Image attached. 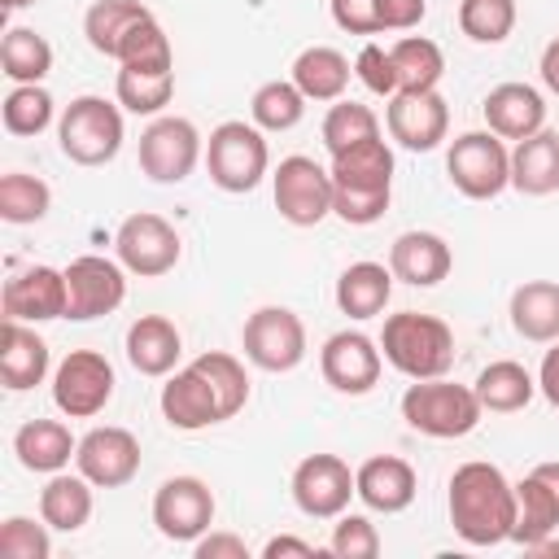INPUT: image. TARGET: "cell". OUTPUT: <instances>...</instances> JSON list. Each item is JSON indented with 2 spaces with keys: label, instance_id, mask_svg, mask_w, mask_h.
<instances>
[{
  "label": "cell",
  "instance_id": "cell-1",
  "mask_svg": "<svg viewBox=\"0 0 559 559\" xmlns=\"http://www.w3.org/2000/svg\"><path fill=\"white\" fill-rule=\"evenodd\" d=\"M445 511L467 546H502L515 533V485L502 476L498 463H459L450 476Z\"/></svg>",
  "mask_w": 559,
  "mask_h": 559
},
{
  "label": "cell",
  "instance_id": "cell-2",
  "mask_svg": "<svg viewBox=\"0 0 559 559\" xmlns=\"http://www.w3.org/2000/svg\"><path fill=\"white\" fill-rule=\"evenodd\" d=\"M332 214L349 227H371L393 201V148L371 135L332 157Z\"/></svg>",
  "mask_w": 559,
  "mask_h": 559
},
{
  "label": "cell",
  "instance_id": "cell-3",
  "mask_svg": "<svg viewBox=\"0 0 559 559\" xmlns=\"http://www.w3.org/2000/svg\"><path fill=\"white\" fill-rule=\"evenodd\" d=\"M380 354L406 380H432V376H445L454 367V332L437 314L397 310L384 319Z\"/></svg>",
  "mask_w": 559,
  "mask_h": 559
},
{
  "label": "cell",
  "instance_id": "cell-4",
  "mask_svg": "<svg viewBox=\"0 0 559 559\" xmlns=\"http://www.w3.org/2000/svg\"><path fill=\"white\" fill-rule=\"evenodd\" d=\"M485 406L476 397L472 384H454L445 376H432V380H411L406 393H402V419L424 432V437H437V441H454V437H467L476 432Z\"/></svg>",
  "mask_w": 559,
  "mask_h": 559
},
{
  "label": "cell",
  "instance_id": "cell-5",
  "mask_svg": "<svg viewBox=\"0 0 559 559\" xmlns=\"http://www.w3.org/2000/svg\"><path fill=\"white\" fill-rule=\"evenodd\" d=\"M127 140L122 105L105 96H74L57 118V144L74 166H109Z\"/></svg>",
  "mask_w": 559,
  "mask_h": 559
},
{
  "label": "cell",
  "instance_id": "cell-6",
  "mask_svg": "<svg viewBox=\"0 0 559 559\" xmlns=\"http://www.w3.org/2000/svg\"><path fill=\"white\" fill-rule=\"evenodd\" d=\"M205 170H210V183L240 197V192H253L266 170H271V148H266V131L245 122V118H227L210 131L205 140Z\"/></svg>",
  "mask_w": 559,
  "mask_h": 559
},
{
  "label": "cell",
  "instance_id": "cell-7",
  "mask_svg": "<svg viewBox=\"0 0 559 559\" xmlns=\"http://www.w3.org/2000/svg\"><path fill=\"white\" fill-rule=\"evenodd\" d=\"M445 175L467 201H493L511 188V148L493 131H463L445 153Z\"/></svg>",
  "mask_w": 559,
  "mask_h": 559
},
{
  "label": "cell",
  "instance_id": "cell-8",
  "mask_svg": "<svg viewBox=\"0 0 559 559\" xmlns=\"http://www.w3.org/2000/svg\"><path fill=\"white\" fill-rule=\"evenodd\" d=\"M205 157V140L192 118L157 114L140 135V170L153 183H183Z\"/></svg>",
  "mask_w": 559,
  "mask_h": 559
},
{
  "label": "cell",
  "instance_id": "cell-9",
  "mask_svg": "<svg viewBox=\"0 0 559 559\" xmlns=\"http://www.w3.org/2000/svg\"><path fill=\"white\" fill-rule=\"evenodd\" d=\"M271 197L284 223L319 227L332 214V170H323L306 153H293L271 170Z\"/></svg>",
  "mask_w": 559,
  "mask_h": 559
},
{
  "label": "cell",
  "instance_id": "cell-10",
  "mask_svg": "<svg viewBox=\"0 0 559 559\" xmlns=\"http://www.w3.org/2000/svg\"><path fill=\"white\" fill-rule=\"evenodd\" d=\"M114 362L100 349H70L52 371V402L66 419H92L114 402Z\"/></svg>",
  "mask_w": 559,
  "mask_h": 559
},
{
  "label": "cell",
  "instance_id": "cell-11",
  "mask_svg": "<svg viewBox=\"0 0 559 559\" xmlns=\"http://www.w3.org/2000/svg\"><path fill=\"white\" fill-rule=\"evenodd\" d=\"M114 253H118V262H122L131 275L157 280V275H166V271L179 266L183 240H179V231H175L162 214L140 210V214H127V218L118 223V231H114Z\"/></svg>",
  "mask_w": 559,
  "mask_h": 559
},
{
  "label": "cell",
  "instance_id": "cell-12",
  "mask_svg": "<svg viewBox=\"0 0 559 559\" xmlns=\"http://www.w3.org/2000/svg\"><path fill=\"white\" fill-rule=\"evenodd\" d=\"M240 345H245V358L258 371L280 376V371H293L306 358V323L288 306H262L245 319Z\"/></svg>",
  "mask_w": 559,
  "mask_h": 559
},
{
  "label": "cell",
  "instance_id": "cell-13",
  "mask_svg": "<svg viewBox=\"0 0 559 559\" xmlns=\"http://www.w3.org/2000/svg\"><path fill=\"white\" fill-rule=\"evenodd\" d=\"M61 271H66V293H70L66 319H74V323H92L100 314H114L127 301V266L118 258L79 253Z\"/></svg>",
  "mask_w": 559,
  "mask_h": 559
},
{
  "label": "cell",
  "instance_id": "cell-14",
  "mask_svg": "<svg viewBox=\"0 0 559 559\" xmlns=\"http://www.w3.org/2000/svg\"><path fill=\"white\" fill-rule=\"evenodd\" d=\"M288 489H293L297 511L310 520H336L341 511H349V498H358L354 472L341 454H306L293 467Z\"/></svg>",
  "mask_w": 559,
  "mask_h": 559
},
{
  "label": "cell",
  "instance_id": "cell-15",
  "mask_svg": "<svg viewBox=\"0 0 559 559\" xmlns=\"http://www.w3.org/2000/svg\"><path fill=\"white\" fill-rule=\"evenodd\" d=\"M214 489L201 476H170L153 493V524L166 542H197L214 524Z\"/></svg>",
  "mask_w": 559,
  "mask_h": 559
},
{
  "label": "cell",
  "instance_id": "cell-16",
  "mask_svg": "<svg viewBox=\"0 0 559 559\" xmlns=\"http://www.w3.org/2000/svg\"><path fill=\"white\" fill-rule=\"evenodd\" d=\"M319 371L323 380L336 389V393H349V397H362L380 384V371H384V354H380V341L345 328V332H332L319 349Z\"/></svg>",
  "mask_w": 559,
  "mask_h": 559
},
{
  "label": "cell",
  "instance_id": "cell-17",
  "mask_svg": "<svg viewBox=\"0 0 559 559\" xmlns=\"http://www.w3.org/2000/svg\"><path fill=\"white\" fill-rule=\"evenodd\" d=\"M74 472H83L96 489H122L135 480L140 472V441L131 428H118V424H105V428H92L79 437V450H74Z\"/></svg>",
  "mask_w": 559,
  "mask_h": 559
},
{
  "label": "cell",
  "instance_id": "cell-18",
  "mask_svg": "<svg viewBox=\"0 0 559 559\" xmlns=\"http://www.w3.org/2000/svg\"><path fill=\"white\" fill-rule=\"evenodd\" d=\"M384 127H389L393 144H402L411 153H432L450 131V105L437 87L432 92H397V96H389Z\"/></svg>",
  "mask_w": 559,
  "mask_h": 559
},
{
  "label": "cell",
  "instance_id": "cell-19",
  "mask_svg": "<svg viewBox=\"0 0 559 559\" xmlns=\"http://www.w3.org/2000/svg\"><path fill=\"white\" fill-rule=\"evenodd\" d=\"M559 528V463H537L515 485V533L511 542L533 550Z\"/></svg>",
  "mask_w": 559,
  "mask_h": 559
},
{
  "label": "cell",
  "instance_id": "cell-20",
  "mask_svg": "<svg viewBox=\"0 0 559 559\" xmlns=\"http://www.w3.org/2000/svg\"><path fill=\"white\" fill-rule=\"evenodd\" d=\"M70 293H66V271L57 266H26L4 284V319H22V323H48V319H66Z\"/></svg>",
  "mask_w": 559,
  "mask_h": 559
},
{
  "label": "cell",
  "instance_id": "cell-21",
  "mask_svg": "<svg viewBox=\"0 0 559 559\" xmlns=\"http://www.w3.org/2000/svg\"><path fill=\"white\" fill-rule=\"evenodd\" d=\"M162 419L179 432H201L210 424H223V406H218V393L214 384L205 380V371L197 362H188L183 371H175L166 384H162Z\"/></svg>",
  "mask_w": 559,
  "mask_h": 559
},
{
  "label": "cell",
  "instance_id": "cell-22",
  "mask_svg": "<svg viewBox=\"0 0 559 559\" xmlns=\"http://www.w3.org/2000/svg\"><path fill=\"white\" fill-rule=\"evenodd\" d=\"M354 489H358V502L367 511H380V515H397L415 502L419 493V476L406 459L397 454H376L367 459L358 472H354Z\"/></svg>",
  "mask_w": 559,
  "mask_h": 559
},
{
  "label": "cell",
  "instance_id": "cell-23",
  "mask_svg": "<svg viewBox=\"0 0 559 559\" xmlns=\"http://www.w3.org/2000/svg\"><path fill=\"white\" fill-rule=\"evenodd\" d=\"M480 114H485L493 135L520 144V140H528L546 127V96L533 83H498L480 100Z\"/></svg>",
  "mask_w": 559,
  "mask_h": 559
},
{
  "label": "cell",
  "instance_id": "cell-24",
  "mask_svg": "<svg viewBox=\"0 0 559 559\" xmlns=\"http://www.w3.org/2000/svg\"><path fill=\"white\" fill-rule=\"evenodd\" d=\"M450 266H454V253L437 231H402L389 245V271H393V280H402L411 288L441 284L450 275Z\"/></svg>",
  "mask_w": 559,
  "mask_h": 559
},
{
  "label": "cell",
  "instance_id": "cell-25",
  "mask_svg": "<svg viewBox=\"0 0 559 559\" xmlns=\"http://www.w3.org/2000/svg\"><path fill=\"white\" fill-rule=\"evenodd\" d=\"M48 367H52V354H48V341L35 332V323L4 319V341H0V380H4V389L26 393V389L44 384Z\"/></svg>",
  "mask_w": 559,
  "mask_h": 559
},
{
  "label": "cell",
  "instance_id": "cell-26",
  "mask_svg": "<svg viewBox=\"0 0 559 559\" xmlns=\"http://www.w3.org/2000/svg\"><path fill=\"white\" fill-rule=\"evenodd\" d=\"M79 450V437L61 424V419H26L17 432H13V454L26 472H39V476H52V472H66L70 459Z\"/></svg>",
  "mask_w": 559,
  "mask_h": 559
},
{
  "label": "cell",
  "instance_id": "cell-27",
  "mask_svg": "<svg viewBox=\"0 0 559 559\" xmlns=\"http://www.w3.org/2000/svg\"><path fill=\"white\" fill-rule=\"evenodd\" d=\"M183 354V336L166 314H140L127 328V362L140 376H170Z\"/></svg>",
  "mask_w": 559,
  "mask_h": 559
},
{
  "label": "cell",
  "instance_id": "cell-28",
  "mask_svg": "<svg viewBox=\"0 0 559 559\" xmlns=\"http://www.w3.org/2000/svg\"><path fill=\"white\" fill-rule=\"evenodd\" d=\"M507 314H511L515 336H524L533 345L559 341V284L555 280H524L511 293Z\"/></svg>",
  "mask_w": 559,
  "mask_h": 559
},
{
  "label": "cell",
  "instance_id": "cell-29",
  "mask_svg": "<svg viewBox=\"0 0 559 559\" xmlns=\"http://www.w3.org/2000/svg\"><path fill=\"white\" fill-rule=\"evenodd\" d=\"M511 188L524 197L559 192V131H537L511 148Z\"/></svg>",
  "mask_w": 559,
  "mask_h": 559
},
{
  "label": "cell",
  "instance_id": "cell-30",
  "mask_svg": "<svg viewBox=\"0 0 559 559\" xmlns=\"http://www.w3.org/2000/svg\"><path fill=\"white\" fill-rule=\"evenodd\" d=\"M92 489L96 485L83 472H74V476L70 472H52L48 485L39 489V520L48 528H57V533H79L92 520V507H96Z\"/></svg>",
  "mask_w": 559,
  "mask_h": 559
},
{
  "label": "cell",
  "instance_id": "cell-31",
  "mask_svg": "<svg viewBox=\"0 0 559 559\" xmlns=\"http://www.w3.org/2000/svg\"><path fill=\"white\" fill-rule=\"evenodd\" d=\"M349 74H354V66H349V57H345L341 48L310 44V48L297 52L288 79L297 83V92H301L306 100H341L345 87H349Z\"/></svg>",
  "mask_w": 559,
  "mask_h": 559
},
{
  "label": "cell",
  "instance_id": "cell-32",
  "mask_svg": "<svg viewBox=\"0 0 559 559\" xmlns=\"http://www.w3.org/2000/svg\"><path fill=\"white\" fill-rule=\"evenodd\" d=\"M393 297V271L384 262H349L336 280V310L349 319H376Z\"/></svg>",
  "mask_w": 559,
  "mask_h": 559
},
{
  "label": "cell",
  "instance_id": "cell-33",
  "mask_svg": "<svg viewBox=\"0 0 559 559\" xmlns=\"http://www.w3.org/2000/svg\"><path fill=\"white\" fill-rule=\"evenodd\" d=\"M114 96L127 114L157 118L175 96V66H118Z\"/></svg>",
  "mask_w": 559,
  "mask_h": 559
},
{
  "label": "cell",
  "instance_id": "cell-34",
  "mask_svg": "<svg viewBox=\"0 0 559 559\" xmlns=\"http://www.w3.org/2000/svg\"><path fill=\"white\" fill-rule=\"evenodd\" d=\"M472 389H476V397H480L485 411L511 415V411H524V406L533 402L537 376H533L524 362H515V358H498V362H489V367L476 376Z\"/></svg>",
  "mask_w": 559,
  "mask_h": 559
},
{
  "label": "cell",
  "instance_id": "cell-35",
  "mask_svg": "<svg viewBox=\"0 0 559 559\" xmlns=\"http://www.w3.org/2000/svg\"><path fill=\"white\" fill-rule=\"evenodd\" d=\"M148 17H153V9L140 4V0H96V4L83 13V35H87V44H92L100 57L118 61L122 39H127L140 22H148Z\"/></svg>",
  "mask_w": 559,
  "mask_h": 559
},
{
  "label": "cell",
  "instance_id": "cell-36",
  "mask_svg": "<svg viewBox=\"0 0 559 559\" xmlns=\"http://www.w3.org/2000/svg\"><path fill=\"white\" fill-rule=\"evenodd\" d=\"M389 57L397 70V92H432L445 74V52L428 35H402Z\"/></svg>",
  "mask_w": 559,
  "mask_h": 559
},
{
  "label": "cell",
  "instance_id": "cell-37",
  "mask_svg": "<svg viewBox=\"0 0 559 559\" xmlns=\"http://www.w3.org/2000/svg\"><path fill=\"white\" fill-rule=\"evenodd\" d=\"M0 70L13 83H44L52 70V44L35 26H9L0 39Z\"/></svg>",
  "mask_w": 559,
  "mask_h": 559
},
{
  "label": "cell",
  "instance_id": "cell-38",
  "mask_svg": "<svg viewBox=\"0 0 559 559\" xmlns=\"http://www.w3.org/2000/svg\"><path fill=\"white\" fill-rule=\"evenodd\" d=\"M301 114H306V96L297 92L293 79H271L249 100V122L262 131H293Z\"/></svg>",
  "mask_w": 559,
  "mask_h": 559
},
{
  "label": "cell",
  "instance_id": "cell-39",
  "mask_svg": "<svg viewBox=\"0 0 559 559\" xmlns=\"http://www.w3.org/2000/svg\"><path fill=\"white\" fill-rule=\"evenodd\" d=\"M319 135H323V148L336 157V153H345V148L371 140V135H380V118H376L371 105H358V100H345V96H341V100H332V109L323 114Z\"/></svg>",
  "mask_w": 559,
  "mask_h": 559
},
{
  "label": "cell",
  "instance_id": "cell-40",
  "mask_svg": "<svg viewBox=\"0 0 559 559\" xmlns=\"http://www.w3.org/2000/svg\"><path fill=\"white\" fill-rule=\"evenodd\" d=\"M52 205V188L39 179V175H26V170H9L0 175V218L13 223V227H26V223H39Z\"/></svg>",
  "mask_w": 559,
  "mask_h": 559
},
{
  "label": "cell",
  "instance_id": "cell-41",
  "mask_svg": "<svg viewBox=\"0 0 559 559\" xmlns=\"http://www.w3.org/2000/svg\"><path fill=\"white\" fill-rule=\"evenodd\" d=\"M52 114H57V100L39 83H13V92L0 105V122H4L9 135H39V131H48Z\"/></svg>",
  "mask_w": 559,
  "mask_h": 559
},
{
  "label": "cell",
  "instance_id": "cell-42",
  "mask_svg": "<svg viewBox=\"0 0 559 559\" xmlns=\"http://www.w3.org/2000/svg\"><path fill=\"white\" fill-rule=\"evenodd\" d=\"M192 362H197V367L205 371V380L214 384L218 406H223V419L240 415L245 402H249V371H245V362H240L236 354H227V349H205V354H197Z\"/></svg>",
  "mask_w": 559,
  "mask_h": 559
},
{
  "label": "cell",
  "instance_id": "cell-43",
  "mask_svg": "<svg viewBox=\"0 0 559 559\" xmlns=\"http://www.w3.org/2000/svg\"><path fill=\"white\" fill-rule=\"evenodd\" d=\"M459 31L472 44H502L515 31V0H459Z\"/></svg>",
  "mask_w": 559,
  "mask_h": 559
},
{
  "label": "cell",
  "instance_id": "cell-44",
  "mask_svg": "<svg viewBox=\"0 0 559 559\" xmlns=\"http://www.w3.org/2000/svg\"><path fill=\"white\" fill-rule=\"evenodd\" d=\"M328 550L336 559H376L380 555V533L367 515H354V511H341L336 524H332V542Z\"/></svg>",
  "mask_w": 559,
  "mask_h": 559
},
{
  "label": "cell",
  "instance_id": "cell-45",
  "mask_svg": "<svg viewBox=\"0 0 559 559\" xmlns=\"http://www.w3.org/2000/svg\"><path fill=\"white\" fill-rule=\"evenodd\" d=\"M0 555L4 559H48L52 555L48 524H35L26 515H9L0 524Z\"/></svg>",
  "mask_w": 559,
  "mask_h": 559
},
{
  "label": "cell",
  "instance_id": "cell-46",
  "mask_svg": "<svg viewBox=\"0 0 559 559\" xmlns=\"http://www.w3.org/2000/svg\"><path fill=\"white\" fill-rule=\"evenodd\" d=\"M354 74L362 79V87L371 92V96H397V70H393V57H389V48H380V44H362L358 48V57H354Z\"/></svg>",
  "mask_w": 559,
  "mask_h": 559
},
{
  "label": "cell",
  "instance_id": "cell-47",
  "mask_svg": "<svg viewBox=\"0 0 559 559\" xmlns=\"http://www.w3.org/2000/svg\"><path fill=\"white\" fill-rule=\"evenodd\" d=\"M332 22L345 35H380V4L376 0H332Z\"/></svg>",
  "mask_w": 559,
  "mask_h": 559
},
{
  "label": "cell",
  "instance_id": "cell-48",
  "mask_svg": "<svg viewBox=\"0 0 559 559\" xmlns=\"http://www.w3.org/2000/svg\"><path fill=\"white\" fill-rule=\"evenodd\" d=\"M384 31H415L428 17V0H376Z\"/></svg>",
  "mask_w": 559,
  "mask_h": 559
},
{
  "label": "cell",
  "instance_id": "cell-49",
  "mask_svg": "<svg viewBox=\"0 0 559 559\" xmlns=\"http://www.w3.org/2000/svg\"><path fill=\"white\" fill-rule=\"evenodd\" d=\"M192 555L197 559H249V546H245V537H236V533H201L197 542H192Z\"/></svg>",
  "mask_w": 559,
  "mask_h": 559
},
{
  "label": "cell",
  "instance_id": "cell-50",
  "mask_svg": "<svg viewBox=\"0 0 559 559\" xmlns=\"http://www.w3.org/2000/svg\"><path fill=\"white\" fill-rule=\"evenodd\" d=\"M537 393L559 406V341H550V349L542 354V367H537Z\"/></svg>",
  "mask_w": 559,
  "mask_h": 559
},
{
  "label": "cell",
  "instance_id": "cell-51",
  "mask_svg": "<svg viewBox=\"0 0 559 559\" xmlns=\"http://www.w3.org/2000/svg\"><path fill=\"white\" fill-rule=\"evenodd\" d=\"M284 555H297V559H314L319 550H314V542H306V537H293V533H280V537H271V542L262 546V559H284Z\"/></svg>",
  "mask_w": 559,
  "mask_h": 559
},
{
  "label": "cell",
  "instance_id": "cell-52",
  "mask_svg": "<svg viewBox=\"0 0 559 559\" xmlns=\"http://www.w3.org/2000/svg\"><path fill=\"white\" fill-rule=\"evenodd\" d=\"M537 70H542L546 92H555V96H559V35H555V39L542 48V66H537Z\"/></svg>",
  "mask_w": 559,
  "mask_h": 559
},
{
  "label": "cell",
  "instance_id": "cell-53",
  "mask_svg": "<svg viewBox=\"0 0 559 559\" xmlns=\"http://www.w3.org/2000/svg\"><path fill=\"white\" fill-rule=\"evenodd\" d=\"M26 4H35V0H4V9H9V13H17V9H26Z\"/></svg>",
  "mask_w": 559,
  "mask_h": 559
}]
</instances>
